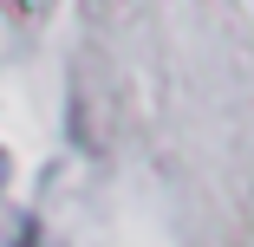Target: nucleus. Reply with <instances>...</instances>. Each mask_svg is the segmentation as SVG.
<instances>
[{
  "instance_id": "1",
  "label": "nucleus",
  "mask_w": 254,
  "mask_h": 247,
  "mask_svg": "<svg viewBox=\"0 0 254 247\" xmlns=\"http://www.w3.org/2000/svg\"><path fill=\"white\" fill-rule=\"evenodd\" d=\"M20 247H59V241H53V234H39V228H26V234H20Z\"/></svg>"
},
{
  "instance_id": "2",
  "label": "nucleus",
  "mask_w": 254,
  "mask_h": 247,
  "mask_svg": "<svg viewBox=\"0 0 254 247\" xmlns=\"http://www.w3.org/2000/svg\"><path fill=\"white\" fill-rule=\"evenodd\" d=\"M0 189H7V150H0Z\"/></svg>"
}]
</instances>
